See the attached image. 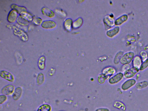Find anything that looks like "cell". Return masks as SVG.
I'll return each mask as SVG.
<instances>
[{"label":"cell","instance_id":"cell-15","mask_svg":"<svg viewBox=\"0 0 148 111\" xmlns=\"http://www.w3.org/2000/svg\"><path fill=\"white\" fill-rule=\"evenodd\" d=\"M41 12L44 16L48 18H52L55 17V12L52 10L47 7H42L41 9Z\"/></svg>","mask_w":148,"mask_h":111},{"label":"cell","instance_id":"cell-11","mask_svg":"<svg viewBox=\"0 0 148 111\" xmlns=\"http://www.w3.org/2000/svg\"><path fill=\"white\" fill-rule=\"evenodd\" d=\"M139 71V70L134 67H131L124 73V76L127 79H132Z\"/></svg>","mask_w":148,"mask_h":111},{"label":"cell","instance_id":"cell-2","mask_svg":"<svg viewBox=\"0 0 148 111\" xmlns=\"http://www.w3.org/2000/svg\"><path fill=\"white\" fill-rule=\"evenodd\" d=\"M134 53L132 51H129L124 54L120 61V63L123 65L129 64L135 57Z\"/></svg>","mask_w":148,"mask_h":111},{"label":"cell","instance_id":"cell-37","mask_svg":"<svg viewBox=\"0 0 148 111\" xmlns=\"http://www.w3.org/2000/svg\"></svg>","mask_w":148,"mask_h":111},{"label":"cell","instance_id":"cell-32","mask_svg":"<svg viewBox=\"0 0 148 111\" xmlns=\"http://www.w3.org/2000/svg\"><path fill=\"white\" fill-rule=\"evenodd\" d=\"M8 97L7 95L3 94L0 95V104L2 105L7 102Z\"/></svg>","mask_w":148,"mask_h":111},{"label":"cell","instance_id":"cell-24","mask_svg":"<svg viewBox=\"0 0 148 111\" xmlns=\"http://www.w3.org/2000/svg\"><path fill=\"white\" fill-rule=\"evenodd\" d=\"M114 107L121 111H125L126 110V107L125 105L122 102L116 101L114 102L113 104Z\"/></svg>","mask_w":148,"mask_h":111},{"label":"cell","instance_id":"cell-1","mask_svg":"<svg viewBox=\"0 0 148 111\" xmlns=\"http://www.w3.org/2000/svg\"><path fill=\"white\" fill-rule=\"evenodd\" d=\"M14 34L19 37L24 42H27L29 39L28 34L25 31L18 27L16 25L13 26L12 29Z\"/></svg>","mask_w":148,"mask_h":111},{"label":"cell","instance_id":"cell-18","mask_svg":"<svg viewBox=\"0 0 148 111\" xmlns=\"http://www.w3.org/2000/svg\"><path fill=\"white\" fill-rule=\"evenodd\" d=\"M46 61V58L44 56H42L39 58L38 62V66L40 70H44L45 69Z\"/></svg>","mask_w":148,"mask_h":111},{"label":"cell","instance_id":"cell-5","mask_svg":"<svg viewBox=\"0 0 148 111\" xmlns=\"http://www.w3.org/2000/svg\"><path fill=\"white\" fill-rule=\"evenodd\" d=\"M115 20L112 14L108 15L104 18L103 21L105 25L110 29L115 25Z\"/></svg>","mask_w":148,"mask_h":111},{"label":"cell","instance_id":"cell-25","mask_svg":"<svg viewBox=\"0 0 148 111\" xmlns=\"http://www.w3.org/2000/svg\"><path fill=\"white\" fill-rule=\"evenodd\" d=\"M52 106L48 104H43L40 106L38 108L37 111H52Z\"/></svg>","mask_w":148,"mask_h":111},{"label":"cell","instance_id":"cell-34","mask_svg":"<svg viewBox=\"0 0 148 111\" xmlns=\"http://www.w3.org/2000/svg\"><path fill=\"white\" fill-rule=\"evenodd\" d=\"M131 68V66L129 64L123 65L122 68V72L124 73L127 70Z\"/></svg>","mask_w":148,"mask_h":111},{"label":"cell","instance_id":"cell-13","mask_svg":"<svg viewBox=\"0 0 148 111\" xmlns=\"http://www.w3.org/2000/svg\"><path fill=\"white\" fill-rule=\"evenodd\" d=\"M23 93V89L21 87L16 88L14 92L12 95L13 99L15 101H18L21 97Z\"/></svg>","mask_w":148,"mask_h":111},{"label":"cell","instance_id":"cell-6","mask_svg":"<svg viewBox=\"0 0 148 111\" xmlns=\"http://www.w3.org/2000/svg\"><path fill=\"white\" fill-rule=\"evenodd\" d=\"M124 77V74L122 72H119L111 77L109 80V83L111 85L116 84L121 81Z\"/></svg>","mask_w":148,"mask_h":111},{"label":"cell","instance_id":"cell-14","mask_svg":"<svg viewBox=\"0 0 148 111\" xmlns=\"http://www.w3.org/2000/svg\"><path fill=\"white\" fill-rule=\"evenodd\" d=\"M120 28L119 26H116L108 30L106 33L107 36L109 38H112L119 32Z\"/></svg>","mask_w":148,"mask_h":111},{"label":"cell","instance_id":"cell-7","mask_svg":"<svg viewBox=\"0 0 148 111\" xmlns=\"http://www.w3.org/2000/svg\"><path fill=\"white\" fill-rule=\"evenodd\" d=\"M19 16V14L16 10L12 9L8 15L7 20L8 22L11 24L15 23L17 22Z\"/></svg>","mask_w":148,"mask_h":111},{"label":"cell","instance_id":"cell-33","mask_svg":"<svg viewBox=\"0 0 148 111\" xmlns=\"http://www.w3.org/2000/svg\"><path fill=\"white\" fill-rule=\"evenodd\" d=\"M148 67V58L145 61L143 62L140 69V70L143 71Z\"/></svg>","mask_w":148,"mask_h":111},{"label":"cell","instance_id":"cell-35","mask_svg":"<svg viewBox=\"0 0 148 111\" xmlns=\"http://www.w3.org/2000/svg\"><path fill=\"white\" fill-rule=\"evenodd\" d=\"M18 27L22 29L25 31L26 32L28 30V28L27 26H22L20 25L17 23L15 25Z\"/></svg>","mask_w":148,"mask_h":111},{"label":"cell","instance_id":"cell-10","mask_svg":"<svg viewBox=\"0 0 148 111\" xmlns=\"http://www.w3.org/2000/svg\"><path fill=\"white\" fill-rule=\"evenodd\" d=\"M136 83V81L135 79H129L123 83L121 88L123 91H127L135 85Z\"/></svg>","mask_w":148,"mask_h":111},{"label":"cell","instance_id":"cell-16","mask_svg":"<svg viewBox=\"0 0 148 111\" xmlns=\"http://www.w3.org/2000/svg\"><path fill=\"white\" fill-rule=\"evenodd\" d=\"M73 21L70 18L66 19L63 23V27L65 30L68 32L71 31L73 28Z\"/></svg>","mask_w":148,"mask_h":111},{"label":"cell","instance_id":"cell-22","mask_svg":"<svg viewBox=\"0 0 148 111\" xmlns=\"http://www.w3.org/2000/svg\"><path fill=\"white\" fill-rule=\"evenodd\" d=\"M17 22L18 24L24 26H27L30 23L28 21L19 15L17 21Z\"/></svg>","mask_w":148,"mask_h":111},{"label":"cell","instance_id":"cell-4","mask_svg":"<svg viewBox=\"0 0 148 111\" xmlns=\"http://www.w3.org/2000/svg\"><path fill=\"white\" fill-rule=\"evenodd\" d=\"M117 70L113 66H109L104 68L102 71V74L107 76L109 79L112 76L116 74Z\"/></svg>","mask_w":148,"mask_h":111},{"label":"cell","instance_id":"cell-21","mask_svg":"<svg viewBox=\"0 0 148 111\" xmlns=\"http://www.w3.org/2000/svg\"><path fill=\"white\" fill-rule=\"evenodd\" d=\"M45 81V77L44 75L42 73L38 74L36 78V83L39 86L42 85Z\"/></svg>","mask_w":148,"mask_h":111},{"label":"cell","instance_id":"cell-28","mask_svg":"<svg viewBox=\"0 0 148 111\" xmlns=\"http://www.w3.org/2000/svg\"><path fill=\"white\" fill-rule=\"evenodd\" d=\"M107 80H109L108 78L102 74L99 75L97 78L98 81L100 84H104Z\"/></svg>","mask_w":148,"mask_h":111},{"label":"cell","instance_id":"cell-29","mask_svg":"<svg viewBox=\"0 0 148 111\" xmlns=\"http://www.w3.org/2000/svg\"><path fill=\"white\" fill-rule=\"evenodd\" d=\"M55 12V13L62 18H65L67 16L66 12L62 9H56Z\"/></svg>","mask_w":148,"mask_h":111},{"label":"cell","instance_id":"cell-3","mask_svg":"<svg viewBox=\"0 0 148 111\" xmlns=\"http://www.w3.org/2000/svg\"><path fill=\"white\" fill-rule=\"evenodd\" d=\"M0 77L10 83H14L15 81L14 76L9 72L5 70H3L0 72Z\"/></svg>","mask_w":148,"mask_h":111},{"label":"cell","instance_id":"cell-26","mask_svg":"<svg viewBox=\"0 0 148 111\" xmlns=\"http://www.w3.org/2000/svg\"><path fill=\"white\" fill-rule=\"evenodd\" d=\"M124 52L120 51L116 54L114 60V63L116 65H117L120 62L121 59L124 54Z\"/></svg>","mask_w":148,"mask_h":111},{"label":"cell","instance_id":"cell-8","mask_svg":"<svg viewBox=\"0 0 148 111\" xmlns=\"http://www.w3.org/2000/svg\"><path fill=\"white\" fill-rule=\"evenodd\" d=\"M41 27L44 29L52 30L56 28L57 25L55 22L52 20H47L43 21Z\"/></svg>","mask_w":148,"mask_h":111},{"label":"cell","instance_id":"cell-20","mask_svg":"<svg viewBox=\"0 0 148 111\" xmlns=\"http://www.w3.org/2000/svg\"><path fill=\"white\" fill-rule=\"evenodd\" d=\"M20 15L30 22H32L34 18V16L27 11L22 12Z\"/></svg>","mask_w":148,"mask_h":111},{"label":"cell","instance_id":"cell-30","mask_svg":"<svg viewBox=\"0 0 148 111\" xmlns=\"http://www.w3.org/2000/svg\"><path fill=\"white\" fill-rule=\"evenodd\" d=\"M140 55L143 62L145 61L148 58V53L146 51H141L140 53Z\"/></svg>","mask_w":148,"mask_h":111},{"label":"cell","instance_id":"cell-23","mask_svg":"<svg viewBox=\"0 0 148 111\" xmlns=\"http://www.w3.org/2000/svg\"><path fill=\"white\" fill-rule=\"evenodd\" d=\"M11 7L12 9L16 10L19 15L23 12L27 11V9L25 7L19 6L17 5L13 4L11 6Z\"/></svg>","mask_w":148,"mask_h":111},{"label":"cell","instance_id":"cell-36","mask_svg":"<svg viewBox=\"0 0 148 111\" xmlns=\"http://www.w3.org/2000/svg\"><path fill=\"white\" fill-rule=\"evenodd\" d=\"M96 111H109V110L107 109L101 108L98 109Z\"/></svg>","mask_w":148,"mask_h":111},{"label":"cell","instance_id":"cell-17","mask_svg":"<svg viewBox=\"0 0 148 111\" xmlns=\"http://www.w3.org/2000/svg\"><path fill=\"white\" fill-rule=\"evenodd\" d=\"M128 19V16L126 14H123L115 20V24L119 26L126 22Z\"/></svg>","mask_w":148,"mask_h":111},{"label":"cell","instance_id":"cell-19","mask_svg":"<svg viewBox=\"0 0 148 111\" xmlns=\"http://www.w3.org/2000/svg\"><path fill=\"white\" fill-rule=\"evenodd\" d=\"M84 20L82 18L79 17L73 22V28L77 29L81 28L84 24Z\"/></svg>","mask_w":148,"mask_h":111},{"label":"cell","instance_id":"cell-9","mask_svg":"<svg viewBox=\"0 0 148 111\" xmlns=\"http://www.w3.org/2000/svg\"><path fill=\"white\" fill-rule=\"evenodd\" d=\"M16 88L12 85H8L4 87L1 90L2 94L7 96L12 95L14 92Z\"/></svg>","mask_w":148,"mask_h":111},{"label":"cell","instance_id":"cell-31","mask_svg":"<svg viewBox=\"0 0 148 111\" xmlns=\"http://www.w3.org/2000/svg\"><path fill=\"white\" fill-rule=\"evenodd\" d=\"M43 21L42 19L40 18H34L32 22L33 24L37 26H41Z\"/></svg>","mask_w":148,"mask_h":111},{"label":"cell","instance_id":"cell-27","mask_svg":"<svg viewBox=\"0 0 148 111\" xmlns=\"http://www.w3.org/2000/svg\"><path fill=\"white\" fill-rule=\"evenodd\" d=\"M148 86V82L147 81H143L136 83L135 87L138 89H141L147 87Z\"/></svg>","mask_w":148,"mask_h":111},{"label":"cell","instance_id":"cell-12","mask_svg":"<svg viewBox=\"0 0 148 111\" xmlns=\"http://www.w3.org/2000/svg\"><path fill=\"white\" fill-rule=\"evenodd\" d=\"M143 62L140 56H135L132 61V67L140 70Z\"/></svg>","mask_w":148,"mask_h":111}]
</instances>
